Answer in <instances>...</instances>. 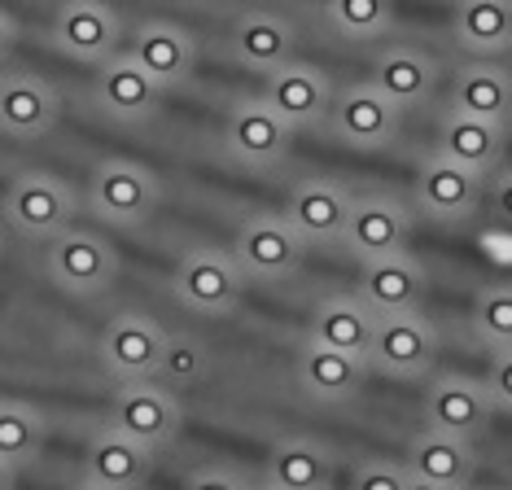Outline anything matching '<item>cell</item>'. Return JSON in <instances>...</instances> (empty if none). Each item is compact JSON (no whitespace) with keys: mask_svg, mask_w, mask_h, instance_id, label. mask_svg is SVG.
<instances>
[{"mask_svg":"<svg viewBox=\"0 0 512 490\" xmlns=\"http://www.w3.org/2000/svg\"><path fill=\"white\" fill-rule=\"evenodd\" d=\"M307 237L289 224L285 210H259L246 224L237 228V241H232V259L246 272V280H259V285H281L302 267L307 259Z\"/></svg>","mask_w":512,"mask_h":490,"instance_id":"cell-1","label":"cell"},{"mask_svg":"<svg viewBox=\"0 0 512 490\" xmlns=\"http://www.w3.org/2000/svg\"><path fill=\"white\" fill-rule=\"evenodd\" d=\"M158 202H162V184L141 162L106 158V162H97V171H92V180H88L92 215L110 228H123V232L145 228L149 219L158 215Z\"/></svg>","mask_w":512,"mask_h":490,"instance_id":"cell-2","label":"cell"},{"mask_svg":"<svg viewBox=\"0 0 512 490\" xmlns=\"http://www.w3.org/2000/svg\"><path fill=\"white\" fill-rule=\"evenodd\" d=\"M399 127H403V110L372 84V79L337 88L329 119H324V132L333 140H342L346 149H359V154L390 149L394 140H399Z\"/></svg>","mask_w":512,"mask_h":490,"instance_id":"cell-3","label":"cell"},{"mask_svg":"<svg viewBox=\"0 0 512 490\" xmlns=\"http://www.w3.org/2000/svg\"><path fill=\"white\" fill-rule=\"evenodd\" d=\"M434 364H438V329L421 307L377 315L368 368L386 372L394 381H429Z\"/></svg>","mask_w":512,"mask_h":490,"instance_id":"cell-4","label":"cell"},{"mask_svg":"<svg viewBox=\"0 0 512 490\" xmlns=\"http://www.w3.org/2000/svg\"><path fill=\"white\" fill-rule=\"evenodd\" d=\"M176 298L189 307L193 315H211V320H224L241 307L246 298V272L237 267L228 250H211V245H197L176 263Z\"/></svg>","mask_w":512,"mask_h":490,"instance_id":"cell-5","label":"cell"},{"mask_svg":"<svg viewBox=\"0 0 512 490\" xmlns=\"http://www.w3.org/2000/svg\"><path fill=\"white\" fill-rule=\"evenodd\" d=\"M44 272L62 294L75 298H97L106 294L119 276V259H114L110 241L97 237L88 228H62L57 237H49L44 250Z\"/></svg>","mask_w":512,"mask_h":490,"instance_id":"cell-6","label":"cell"},{"mask_svg":"<svg viewBox=\"0 0 512 490\" xmlns=\"http://www.w3.org/2000/svg\"><path fill=\"white\" fill-rule=\"evenodd\" d=\"M224 145L228 154L250 171H276L289 158L294 145V127L267 105V97H237L228 105L224 119Z\"/></svg>","mask_w":512,"mask_h":490,"instance_id":"cell-7","label":"cell"},{"mask_svg":"<svg viewBox=\"0 0 512 490\" xmlns=\"http://www.w3.org/2000/svg\"><path fill=\"white\" fill-rule=\"evenodd\" d=\"M106 420L114 429H123V434H132L136 442H145L149 451H162L167 442H176L184 412L171 385H162L158 377H145V381H119Z\"/></svg>","mask_w":512,"mask_h":490,"instance_id":"cell-8","label":"cell"},{"mask_svg":"<svg viewBox=\"0 0 512 490\" xmlns=\"http://www.w3.org/2000/svg\"><path fill=\"white\" fill-rule=\"evenodd\" d=\"M416 210L434 224H469L482 210L486 180L469 167H460L456 158H447L442 149H434L421 167H416Z\"/></svg>","mask_w":512,"mask_h":490,"instance_id":"cell-9","label":"cell"},{"mask_svg":"<svg viewBox=\"0 0 512 490\" xmlns=\"http://www.w3.org/2000/svg\"><path fill=\"white\" fill-rule=\"evenodd\" d=\"M75 210L79 202H75L71 184L57 180L49 171H22L14 175V184L5 193V219L31 241H49L62 228H71Z\"/></svg>","mask_w":512,"mask_h":490,"instance_id":"cell-10","label":"cell"},{"mask_svg":"<svg viewBox=\"0 0 512 490\" xmlns=\"http://www.w3.org/2000/svg\"><path fill=\"white\" fill-rule=\"evenodd\" d=\"M333 92L337 88L329 84V75L311 62H298V57L263 70V97L294 132H320L329 119Z\"/></svg>","mask_w":512,"mask_h":490,"instance_id":"cell-11","label":"cell"},{"mask_svg":"<svg viewBox=\"0 0 512 490\" xmlns=\"http://www.w3.org/2000/svg\"><path fill=\"white\" fill-rule=\"evenodd\" d=\"M92 97H97V105L110 114L114 123L145 127L162 110L167 88H162L132 53H110L106 62H97V84H92Z\"/></svg>","mask_w":512,"mask_h":490,"instance_id":"cell-12","label":"cell"},{"mask_svg":"<svg viewBox=\"0 0 512 490\" xmlns=\"http://www.w3.org/2000/svg\"><path fill=\"white\" fill-rule=\"evenodd\" d=\"M412 237V210H407L394 193H359L351 197V215H346L342 241L359 263L381 259V254H399L407 250Z\"/></svg>","mask_w":512,"mask_h":490,"instance_id":"cell-13","label":"cell"},{"mask_svg":"<svg viewBox=\"0 0 512 490\" xmlns=\"http://www.w3.org/2000/svg\"><path fill=\"white\" fill-rule=\"evenodd\" d=\"M495 399L486 390V381L464 377V372H442V377H429L425 385V425L447 429L456 438L477 442L491 429L495 420Z\"/></svg>","mask_w":512,"mask_h":490,"instance_id":"cell-14","label":"cell"},{"mask_svg":"<svg viewBox=\"0 0 512 490\" xmlns=\"http://www.w3.org/2000/svg\"><path fill=\"white\" fill-rule=\"evenodd\" d=\"M162 346H167V333L158 329L154 320L136 311H119L114 320L101 329V364L114 381H145L158 377L162 364Z\"/></svg>","mask_w":512,"mask_h":490,"instance_id":"cell-15","label":"cell"},{"mask_svg":"<svg viewBox=\"0 0 512 490\" xmlns=\"http://www.w3.org/2000/svg\"><path fill=\"white\" fill-rule=\"evenodd\" d=\"M403 464L412 469L416 486L460 490V486H469L473 473H477V451H473L469 438H456V434H447V429L425 425L421 434L407 442Z\"/></svg>","mask_w":512,"mask_h":490,"instance_id":"cell-16","label":"cell"},{"mask_svg":"<svg viewBox=\"0 0 512 490\" xmlns=\"http://www.w3.org/2000/svg\"><path fill=\"white\" fill-rule=\"evenodd\" d=\"M154 455L158 451H149L145 442H136L132 434H123L106 420L84 447V482L106 490L145 486L149 473H154Z\"/></svg>","mask_w":512,"mask_h":490,"instance_id":"cell-17","label":"cell"},{"mask_svg":"<svg viewBox=\"0 0 512 490\" xmlns=\"http://www.w3.org/2000/svg\"><path fill=\"white\" fill-rule=\"evenodd\" d=\"M281 210L289 215V224L307 237V245H337L346 215H351V193L333 180H320V175H302V180L289 184Z\"/></svg>","mask_w":512,"mask_h":490,"instance_id":"cell-18","label":"cell"},{"mask_svg":"<svg viewBox=\"0 0 512 490\" xmlns=\"http://www.w3.org/2000/svg\"><path fill=\"white\" fill-rule=\"evenodd\" d=\"M62 119V97L49 79L9 70L0 75V132L14 140H40Z\"/></svg>","mask_w":512,"mask_h":490,"instance_id":"cell-19","label":"cell"},{"mask_svg":"<svg viewBox=\"0 0 512 490\" xmlns=\"http://www.w3.org/2000/svg\"><path fill=\"white\" fill-rule=\"evenodd\" d=\"M364 381H368V359L320 346V342H307L298 350V385L307 399L329 403V407L355 403L364 394Z\"/></svg>","mask_w":512,"mask_h":490,"instance_id":"cell-20","label":"cell"},{"mask_svg":"<svg viewBox=\"0 0 512 490\" xmlns=\"http://www.w3.org/2000/svg\"><path fill=\"white\" fill-rule=\"evenodd\" d=\"M368 79L386 92L399 110H416V105H425L434 97L438 62L425 49H416V44L394 40V44H381L377 49V57H372V66H368Z\"/></svg>","mask_w":512,"mask_h":490,"instance_id":"cell-21","label":"cell"},{"mask_svg":"<svg viewBox=\"0 0 512 490\" xmlns=\"http://www.w3.org/2000/svg\"><path fill=\"white\" fill-rule=\"evenodd\" d=\"M372 333H377V307L364 294H329L311 307L307 342L346 350V355L368 359Z\"/></svg>","mask_w":512,"mask_h":490,"instance_id":"cell-22","label":"cell"},{"mask_svg":"<svg viewBox=\"0 0 512 490\" xmlns=\"http://www.w3.org/2000/svg\"><path fill=\"white\" fill-rule=\"evenodd\" d=\"M119 14L106 0H66L53 18V40L79 62H106L119 49Z\"/></svg>","mask_w":512,"mask_h":490,"instance_id":"cell-23","label":"cell"},{"mask_svg":"<svg viewBox=\"0 0 512 490\" xmlns=\"http://www.w3.org/2000/svg\"><path fill=\"white\" fill-rule=\"evenodd\" d=\"M127 53H132L136 62H141L167 92L180 88L184 79L193 75V66H197L193 35L184 27H176V22H167V18L141 22V27L132 31V49H127Z\"/></svg>","mask_w":512,"mask_h":490,"instance_id":"cell-24","label":"cell"},{"mask_svg":"<svg viewBox=\"0 0 512 490\" xmlns=\"http://www.w3.org/2000/svg\"><path fill=\"white\" fill-rule=\"evenodd\" d=\"M438 149L486 180V175H495L499 162H504L508 127L491 123V119H477V114H464V110H447L438 123Z\"/></svg>","mask_w":512,"mask_h":490,"instance_id":"cell-25","label":"cell"},{"mask_svg":"<svg viewBox=\"0 0 512 490\" xmlns=\"http://www.w3.org/2000/svg\"><path fill=\"white\" fill-rule=\"evenodd\" d=\"M267 482L281 490H329L337 482V451L311 434H289L267 451Z\"/></svg>","mask_w":512,"mask_h":490,"instance_id":"cell-26","label":"cell"},{"mask_svg":"<svg viewBox=\"0 0 512 490\" xmlns=\"http://www.w3.org/2000/svg\"><path fill=\"white\" fill-rule=\"evenodd\" d=\"M451 110L491 123H512V70L499 57H473L451 79Z\"/></svg>","mask_w":512,"mask_h":490,"instance_id":"cell-27","label":"cell"},{"mask_svg":"<svg viewBox=\"0 0 512 490\" xmlns=\"http://www.w3.org/2000/svg\"><path fill=\"white\" fill-rule=\"evenodd\" d=\"M359 294H364L377 315L386 311H416L425 298V267L407 250L381 254V259L359 263Z\"/></svg>","mask_w":512,"mask_h":490,"instance_id":"cell-28","label":"cell"},{"mask_svg":"<svg viewBox=\"0 0 512 490\" xmlns=\"http://www.w3.org/2000/svg\"><path fill=\"white\" fill-rule=\"evenodd\" d=\"M451 27L464 53L504 57L512 53V0H456Z\"/></svg>","mask_w":512,"mask_h":490,"instance_id":"cell-29","label":"cell"},{"mask_svg":"<svg viewBox=\"0 0 512 490\" xmlns=\"http://www.w3.org/2000/svg\"><path fill=\"white\" fill-rule=\"evenodd\" d=\"M232 53L250 70H272L294 57V27L285 18L267 14V9L241 14L232 22Z\"/></svg>","mask_w":512,"mask_h":490,"instance_id":"cell-30","label":"cell"},{"mask_svg":"<svg viewBox=\"0 0 512 490\" xmlns=\"http://www.w3.org/2000/svg\"><path fill=\"white\" fill-rule=\"evenodd\" d=\"M324 18L342 40H381L394 27V0H329Z\"/></svg>","mask_w":512,"mask_h":490,"instance_id":"cell-31","label":"cell"},{"mask_svg":"<svg viewBox=\"0 0 512 490\" xmlns=\"http://www.w3.org/2000/svg\"><path fill=\"white\" fill-rule=\"evenodd\" d=\"M44 451V416L27 403H0V460L31 464Z\"/></svg>","mask_w":512,"mask_h":490,"instance_id":"cell-32","label":"cell"},{"mask_svg":"<svg viewBox=\"0 0 512 490\" xmlns=\"http://www.w3.org/2000/svg\"><path fill=\"white\" fill-rule=\"evenodd\" d=\"M211 368V355L206 346L189 333H167V346H162V364H158V381L171 385V390H189L206 377Z\"/></svg>","mask_w":512,"mask_h":490,"instance_id":"cell-33","label":"cell"},{"mask_svg":"<svg viewBox=\"0 0 512 490\" xmlns=\"http://www.w3.org/2000/svg\"><path fill=\"white\" fill-rule=\"evenodd\" d=\"M473 333L491 350L512 346V280L508 285H486L473 298Z\"/></svg>","mask_w":512,"mask_h":490,"instance_id":"cell-34","label":"cell"},{"mask_svg":"<svg viewBox=\"0 0 512 490\" xmlns=\"http://www.w3.org/2000/svg\"><path fill=\"white\" fill-rule=\"evenodd\" d=\"M351 486L355 490H412V469H407L403 460H377V455H368L364 464L351 473Z\"/></svg>","mask_w":512,"mask_h":490,"instance_id":"cell-35","label":"cell"},{"mask_svg":"<svg viewBox=\"0 0 512 490\" xmlns=\"http://www.w3.org/2000/svg\"><path fill=\"white\" fill-rule=\"evenodd\" d=\"M486 390L499 412H512V346H499L491 355V368H486Z\"/></svg>","mask_w":512,"mask_h":490,"instance_id":"cell-36","label":"cell"},{"mask_svg":"<svg viewBox=\"0 0 512 490\" xmlns=\"http://www.w3.org/2000/svg\"><path fill=\"white\" fill-rule=\"evenodd\" d=\"M491 215L504 228H512V171H499L491 184Z\"/></svg>","mask_w":512,"mask_h":490,"instance_id":"cell-37","label":"cell"},{"mask_svg":"<svg viewBox=\"0 0 512 490\" xmlns=\"http://www.w3.org/2000/svg\"><path fill=\"white\" fill-rule=\"evenodd\" d=\"M189 486H219V490H232L241 486L237 473H219V469H202V473H189Z\"/></svg>","mask_w":512,"mask_h":490,"instance_id":"cell-38","label":"cell"},{"mask_svg":"<svg viewBox=\"0 0 512 490\" xmlns=\"http://www.w3.org/2000/svg\"><path fill=\"white\" fill-rule=\"evenodd\" d=\"M14 44H18V31H14V22H9L5 14H0V62H5L9 53H14Z\"/></svg>","mask_w":512,"mask_h":490,"instance_id":"cell-39","label":"cell"},{"mask_svg":"<svg viewBox=\"0 0 512 490\" xmlns=\"http://www.w3.org/2000/svg\"><path fill=\"white\" fill-rule=\"evenodd\" d=\"M18 482V464H9V460H0V490H9Z\"/></svg>","mask_w":512,"mask_h":490,"instance_id":"cell-40","label":"cell"}]
</instances>
